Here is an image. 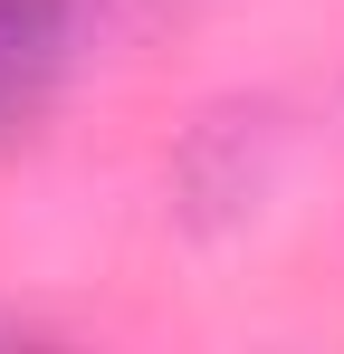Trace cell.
I'll return each instance as SVG.
<instances>
[{"label": "cell", "mask_w": 344, "mask_h": 354, "mask_svg": "<svg viewBox=\"0 0 344 354\" xmlns=\"http://www.w3.org/2000/svg\"><path fill=\"white\" fill-rule=\"evenodd\" d=\"M77 48V0H0V115L39 106Z\"/></svg>", "instance_id": "obj_1"}]
</instances>
